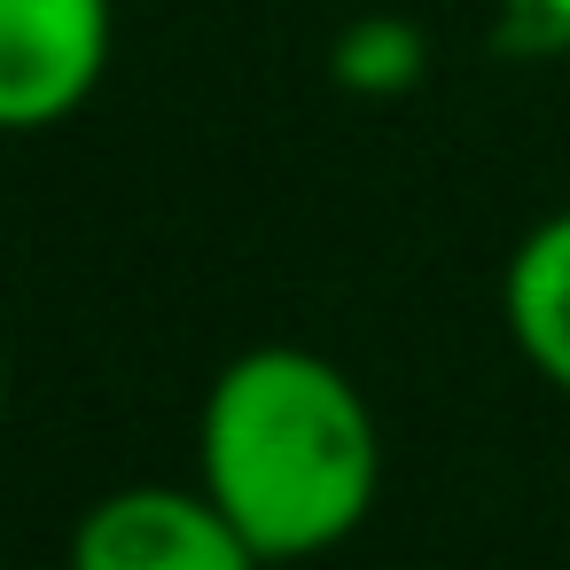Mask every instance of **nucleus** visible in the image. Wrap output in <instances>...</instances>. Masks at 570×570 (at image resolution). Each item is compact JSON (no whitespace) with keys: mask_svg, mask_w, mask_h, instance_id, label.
<instances>
[{"mask_svg":"<svg viewBox=\"0 0 570 570\" xmlns=\"http://www.w3.org/2000/svg\"><path fill=\"white\" fill-rule=\"evenodd\" d=\"M196 453L204 492L266 562L344 547L383 484V438L360 383L305 344H258L227 360L204 399Z\"/></svg>","mask_w":570,"mask_h":570,"instance_id":"nucleus-1","label":"nucleus"},{"mask_svg":"<svg viewBox=\"0 0 570 570\" xmlns=\"http://www.w3.org/2000/svg\"><path fill=\"white\" fill-rule=\"evenodd\" d=\"M110 0H0V134H48L79 118L110 71Z\"/></svg>","mask_w":570,"mask_h":570,"instance_id":"nucleus-2","label":"nucleus"},{"mask_svg":"<svg viewBox=\"0 0 570 570\" xmlns=\"http://www.w3.org/2000/svg\"><path fill=\"white\" fill-rule=\"evenodd\" d=\"M266 554L227 523L212 492L134 484L79 515L71 570H258Z\"/></svg>","mask_w":570,"mask_h":570,"instance_id":"nucleus-3","label":"nucleus"},{"mask_svg":"<svg viewBox=\"0 0 570 570\" xmlns=\"http://www.w3.org/2000/svg\"><path fill=\"white\" fill-rule=\"evenodd\" d=\"M500 305H508L515 352L570 399V212L539 219V227L515 243L508 282H500Z\"/></svg>","mask_w":570,"mask_h":570,"instance_id":"nucleus-4","label":"nucleus"},{"mask_svg":"<svg viewBox=\"0 0 570 570\" xmlns=\"http://www.w3.org/2000/svg\"><path fill=\"white\" fill-rule=\"evenodd\" d=\"M0 406H9V367H0Z\"/></svg>","mask_w":570,"mask_h":570,"instance_id":"nucleus-5","label":"nucleus"}]
</instances>
